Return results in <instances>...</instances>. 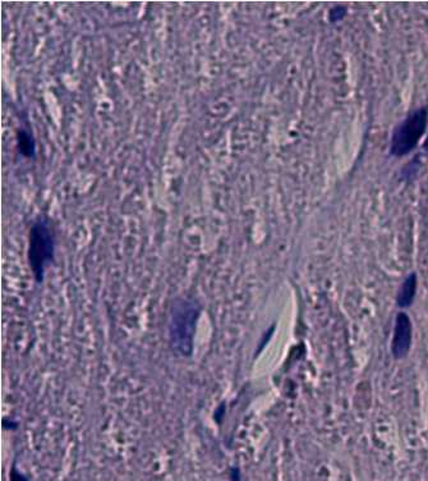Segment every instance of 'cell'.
Masks as SVG:
<instances>
[{"mask_svg": "<svg viewBox=\"0 0 428 481\" xmlns=\"http://www.w3.org/2000/svg\"><path fill=\"white\" fill-rule=\"evenodd\" d=\"M201 314L196 301H175L170 316V345L179 357H190L193 352V338Z\"/></svg>", "mask_w": 428, "mask_h": 481, "instance_id": "1", "label": "cell"}, {"mask_svg": "<svg viewBox=\"0 0 428 481\" xmlns=\"http://www.w3.org/2000/svg\"><path fill=\"white\" fill-rule=\"evenodd\" d=\"M54 235L47 218L35 221L30 232L28 260L38 282H42L45 268L54 259Z\"/></svg>", "mask_w": 428, "mask_h": 481, "instance_id": "2", "label": "cell"}, {"mask_svg": "<svg viewBox=\"0 0 428 481\" xmlns=\"http://www.w3.org/2000/svg\"><path fill=\"white\" fill-rule=\"evenodd\" d=\"M427 122V109L420 108L412 111L400 125H397L391 137V155L404 157L405 154L411 152L425 134Z\"/></svg>", "mask_w": 428, "mask_h": 481, "instance_id": "3", "label": "cell"}, {"mask_svg": "<svg viewBox=\"0 0 428 481\" xmlns=\"http://www.w3.org/2000/svg\"><path fill=\"white\" fill-rule=\"evenodd\" d=\"M412 345V322L408 314L399 313L395 320L394 336L391 342V352L397 360L404 358L408 355Z\"/></svg>", "mask_w": 428, "mask_h": 481, "instance_id": "4", "label": "cell"}, {"mask_svg": "<svg viewBox=\"0 0 428 481\" xmlns=\"http://www.w3.org/2000/svg\"><path fill=\"white\" fill-rule=\"evenodd\" d=\"M417 292V276L412 273L408 278H405L404 282L400 285V290L397 293V305L399 308H408L411 306Z\"/></svg>", "mask_w": 428, "mask_h": 481, "instance_id": "5", "label": "cell"}, {"mask_svg": "<svg viewBox=\"0 0 428 481\" xmlns=\"http://www.w3.org/2000/svg\"><path fill=\"white\" fill-rule=\"evenodd\" d=\"M18 139H19V148H21V151L24 152L26 157H33L35 154V142H33V139H32L30 134H27L26 131H19V134H18Z\"/></svg>", "mask_w": 428, "mask_h": 481, "instance_id": "6", "label": "cell"}, {"mask_svg": "<svg viewBox=\"0 0 428 481\" xmlns=\"http://www.w3.org/2000/svg\"><path fill=\"white\" fill-rule=\"evenodd\" d=\"M9 479L10 481H30V479L21 473L19 470H17L16 466H13L10 468V473H9Z\"/></svg>", "mask_w": 428, "mask_h": 481, "instance_id": "7", "label": "cell"}, {"mask_svg": "<svg viewBox=\"0 0 428 481\" xmlns=\"http://www.w3.org/2000/svg\"><path fill=\"white\" fill-rule=\"evenodd\" d=\"M345 10H347V9L344 8V7H340V6L335 7V8L330 12V19H331L333 22L339 21L343 17L345 16Z\"/></svg>", "mask_w": 428, "mask_h": 481, "instance_id": "8", "label": "cell"}, {"mask_svg": "<svg viewBox=\"0 0 428 481\" xmlns=\"http://www.w3.org/2000/svg\"><path fill=\"white\" fill-rule=\"evenodd\" d=\"M231 481H239L238 468H234V470H231Z\"/></svg>", "mask_w": 428, "mask_h": 481, "instance_id": "9", "label": "cell"}]
</instances>
